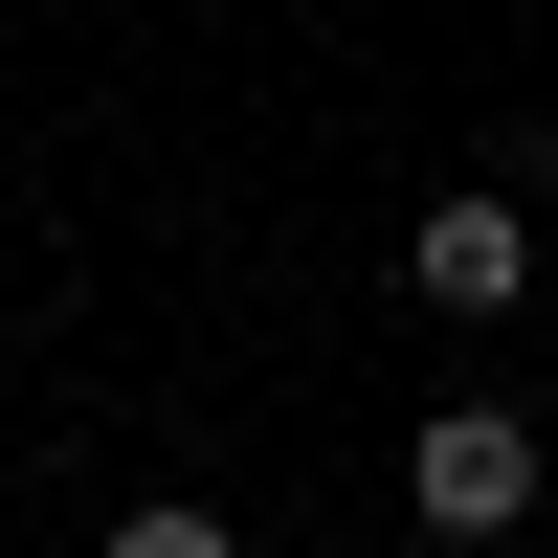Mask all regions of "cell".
<instances>
[{
	"instance_id": "cell-2",
	"label": "cell",
	"mask_w": 558,
	"mask_h": 558,
	"mask_svg": "<svg viewBox=\"0 0 558 558\" xmlns=\"http://www.w3.org/2000/svg\"><path fill=\"white\" fill-rule=\"evenodd\" d=\"M536 268H558V223H514L492 179H447V202H425V246H402V291H425V313H514Z\"/></svg>"
},
{
	"instance_id": "cell-3",
	"label": "cell",
	"mask_w": 558,
	"mask_h": 558,
	"mask_svg": "<svg viewBox=\"0 0 558 558\" xmlns=\"http://www.w3.org/2000/svg\"><path fill=\"white\" fill-rule=\"evenodd\" d=\"M112 558H246V536H223V514H179V492H157V514H112Z\"/></svg>"
},
{
	"instance_id": "cell-1",
	"label": "cell",
	"mask_w": 558,
	"mask_h": 558,
	"mask_svg": "<svg viewBox=\"0 0 558 558\" xmlns=\"http://www.w3.org/2000/svg\"><path fill=\"white\" fill-rule=\"evenodd\" d=\"M402 514H425L447 558H470V536H514V514H536V425H514V402H447V425L402 447Z\"/></svg>"
}]
</instances>
